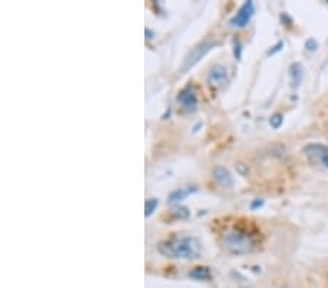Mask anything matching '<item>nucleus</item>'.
<instances>
[{"instance_id": "nucleus-1", "label": "nucleus", "mask_w": 328, "mask_h": 288, "mask_svg": "<svg viewBox=\"0 0 328 288\" xmlns=\"http://www.w3.org/2000/svg\"><path fill=\"white\" fill-rule=\"evenodd\" d=\"M158 251L171 259H196L200 253V245L194 238L177 236L161 242L158 245Z\"/></svg>"}, {"instance_id": "nucleus-2", "label": "nucleus", "mask_w": 328, "mask_h": 288, "mask_svg": "<svg viewBox=\"0 0 328 288\" xmlns=\"http://www.w3.org/2000/svg\"><path fill=\"white\" fill-rule=\"evenodd\" d=\"M222 245L225 251L232 255H247L251 253L255 248V240L253 235L242 230V228H232L226 232L222 238Z\"/></svg>"}, {"instance_id": "nucleus-3", "label": "nucleus", "mask_w": 328, "mask_h": 288, "mask_svg": "<svg viewBox=\"0 0 328 288\" xmlns=\"http://www.w3.org/2000/svg\"><path fill=\"white\" fill-rule=\"evenodd\" d=\"M305 156L312 166L328 169V147L324 144H308L305 149Z\"/></svg>"}, {"instance_id": "nucleus-4", "label": "nucleus", "mask_w": 328, "mask_h": 288, "mask_svg": "<svg viewBox=\"0 0 328 288\" xmlns=\"http://www.w3.org/2000/svg\"><path fill=\"white\" fill-rule=\"evenodd\" d=\"M215 45H217V42H215V41H203L199 45H196L187 54V57L184 60V64H182V72H187L191 67H194Z\"/></svg>"}, {"instance_id": "nucleus-5", "label": "nucleus", "mask_w": 328, "mask_h": 288, "mask_svg": "<svg viewBox=\"0 0 328 288\" xmlns=\"http://www.w3.org/2000/svg\"><path fill=\"white\" fill-rule=\"evenodd\" d=\"M177 100L181 103V106L184 108V111L187 112H194L197 109V105H199V100H197V95L194 92V88L189 85L184 89H181L178 92Z\"/></svg>"}, {"instance_id": "nucleus-6", "label": "nucleus", "mask_w": 328, "mask_h": 288, "mask_svg": "<svg viewBox=\"0 0 328 288\" xmlns=\"http://www.w3.org/2000/svg\"><path fill=\"white\" fill-rule=\"evenodd\" d=\"M254 15V3L253 2H245L240 8V11L235 13V16L230 19V25L244 28L248 25Z\"/></svg>"}, {"instance_id": "nucleus-7", "label": "nucleus", "mask_w": 328, "mask_h": 288, "mask_svg": "<svg viewBox=\"0 0 328 288\" xmlns=\"http://www.w3.org/2000/svg\"><path fill=\"white\" fill-rule=\"evenodd\" d=\"M207 83L209 86L215 89L223 88L227 83V72L226 69L220 64H216L210 69L209 75H207Z\"/></svg>"}, {"instance_id": "nucleus-8", "label": "nucleus", "mask_w": 328, "mask_h": 288, "mask_svg": "<svg viewBox=\"0 0 328 288\" xmlns=\"http://www.w3.org/2000/svg\"><path fill=\"white\" fill-rule=\"evenodd\" d=\"M213 179L222 187V188H232L233 187V176L223 166H216L212 172Z\"/></svg>"}, {"instance_id": "nucleus-9", "label": "nucleus", "mask_w": 328, "mask_h": 288, "mask_svg": "<svg viewBox=\"0 0 328 288\" xmlns=\"http://www.w3.org/2000/svg\"><path fill=\"white\" fill-rule=\"evenodd\" d=\"M197 188L196 187H185V188H178L175 191H172L168 197V202L169 204H174V202H179L182 201L185 197H189L190 194L196 192Z\"/></svg>"}, {"instance_id": "nucleus-10", "label": "nucleus", "mask_w": 328, "mask_h": 288, "mask_svg": "<svg viewBox=\"0 0 328 288\" xmlns=\"http://www.w3.org/2000/svg\"><path fill=\"white\" fill-rule=\"evenodd\" d=\"M190 278L197 279V281H207L212 278V271L207 266H196L189 274Z\"/></svg>"}, {"instance_id": "nucleus-11", "label": "nucleus", "mask_w": 328, "mask_h": 288, "mask_svg": "<svg viewBox=\"0 0 328 288\" xmlns=\"http://www.w3.org/2000/svg\"><path fill=\"white\" fill-rule=\"evenodd\" d=\"M291 76H292V86L298 88L303 76V67L301 63H293L291 66Z\"/></svg>"}, {"instance_id": "nucleus-12", "label": "nucleus", "mask_w": 328, "mask_h": 288, "mask_svg": "<svg viewBox=\"0 0 328 288\" xmlns=\"http://www.w3.org/2000/svg\"><path fill=\"white\" fill-rule=\"evenodd\" d=\"M158 204H159V200H158V198H149V200H146V202H145V215H146V217L152 215L153 211L158 208Z\"/></svg>"}, {"instance_id": "nucleus-13", "label": "nucleus", "mask_w": 328, "mask_h": 288, "mask_svg": "<svg viewBox=\"0 0 328 288\" xmlns=\"http://www.w3.org/2000/svg\"><path fill=\"white\" fill-rule=\"evenodd\" d=\"M172 217H175V218H189L190 217V210L189 208H185V207H175L172 211Z\"/></svg>"}, {"instance_id": "nucleus-14", "label": "nucleus", "mask_w": 328, "mask_h": 288, "mask_svg": "<svg viewBox=\"0 0 328 288\" xmlns=\"http://www.w3.org/2000/svg\"><path fill=\"white\" fill-rule=\"evenodd\" d=\"M283 124V115L282 113H274L271 118H270V126L273 127L274 130H278Z\"/></svg>"}, {"instance_id": "nucleus-15", "label": "nucleus", "mask_w": 328, "mask_h": 288, "mask_svg": "<svg viewBox=\"0 0 328 288\" xmlns=\"http://www.w3.org/2000/svg\"><path fill=\"white\" fill-rule=\"evenodd\" d=\"M233 54H235V57L240 60L241 54H242V45H241L240 39H235V41H233Z\"/></svg>"}, {"instance_id": "nucleus-16", "label": "nucleus", "mask_w": 328, "mask_h": 288, "mask_svg": "<svg viewBox=\"0 0 328 288\" xmlns=\"http://www.w3.org/2000/svg\"><path fill=\"white\" fill-rule=\"evenodd\" d=\"M305 48L308 51H315L318 48V42H316L314 38H309L306 42H305Z\"/></svg>"}, {"instance_id": "nucleus-17", "label": "nucleus", "mask_w": 328, "mask_h": 288, "mask_svg": "<svg viewBox=\"0 0 328 288\" xmlns=\"http://www.w3.org/2000/svg\"><path fill=\"white\" fill-rule=\"evenodd\" d=\"M283 45H285V44H283V41H278L276 45H273V47H271V50H268L267 55H273V54H276L277 51H280L282 48H283Z\"/></svg>"}, {"instance_id": "nucleus-18", "label": "nucleus", "mask_w": 328, "mask_h": 288, "mask_svg": "<svg viewBox=\"0 0 328 288\" xmlns=\"http://www.w3.org/2000/svg\"><path fill=\"white\" fill-rule=\"evenodd\" d=\"M263 204H264V200H255L251 202V208L255 210V208H258V207H263Z\"/></svg>"}, {"instance_id": "nucleus-19", "label": "nucleus", "mask_w": 328, "mask_h": 288, "mask_svg": "<svg viewBox=\"0 0 328 288\" xmlns=\"http://www.w3.org/2000/svg\"><path fill=\"white\" fill-rule=\"evenodd\" d=\"M153 37H155V34L152 32L149 28H146V38H148V39H152Z\"/></svg>"}]
</instances>
